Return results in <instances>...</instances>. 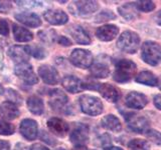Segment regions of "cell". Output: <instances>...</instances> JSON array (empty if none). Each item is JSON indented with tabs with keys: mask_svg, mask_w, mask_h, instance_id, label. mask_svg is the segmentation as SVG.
I'll return each instance as SVG.
<instances>
[{
	"mask_svg": "<svg viewBox=\"0 0 161 150\" xmlns=\"http://www.w3.org/2000/svg\"><path fill=\"white\" fill-rule=\"evenodd\" d=\"M69 103L68 96L60 89H53L49 92L48 104L54 111L67 113V105Z\"/></svg>",
	"mask_w": 161,
	"mask_h": 150,
	"instance_id": "ba28073f",
	"label": "cell"
},
{
	"mask_svg": "<svg viewBox=\"0 0 161 150\" xmlns=\"http://www.w3.org/2000/svg\"><path fill=\"white\" fill-rule=\"evenodd\" d=\"M15 132V126L11 123H8L4 120H0V135L8 136Z\"/></svg>",
	"mask_w": 161,
	"mask_h": 150,
	"instance_id": "1f68e13d",
	"label": "cell"
},
{
	"mask_svg": "<svg viewBox=\"0 0 161 150\" xmlns=\"http://www.w3.org/2000/svg\"><path fill=\"white\" fill-rule=\"evenodd\" d=\"M148 103V99L144 94L136 92V91H131L125 98V104L126 106L131 108V109H142L144 108Z\"/></svg>",
	"mask_w": 161,
	"mask_h": 150,
	"instance_id": "2e32d148",
	"label": "cell"
},
{
	"mask_svg": "<svg viewBox=\"0 0 161 150\" xmlns=\"http://www.w3.org/2000/svg\"><path fill=\"white\" fill-rule=\"evenodd\" d=\"M12 9V4L10 1H0V13L7 14Z\"/></svg>",
	"mask_w": 161,
	"mask_h": 150,
	"instance_id": "74e56055",
	"label": "cell"
},
{
	"mask_svg": "<svg viewBox=\"0 0 161 150\" xmlns=\"http://www.w3.org/2000/svg\"><path fill=\"white\" fill-rule=\"evenodd\" d=\"M27 108L30 112L34 115H42L44 111V104L42 98L38 96H30L27 99Z\"/></svg>",
	"mask_w": 161,
	"mask_h": 150,
	"instance_id": "484cf974",
	"label": "cell"
},
{
	"mask_svg": "<svg viewBox=\"0 0 161 150\" xmlns=\"http://www.w3.org/2000/svg\"><path fill=\"white\" fill-rule=\"evenodd\" d=\"M6 96L9 100H11V102L13 101V103L16 101H18V103H21V96L17 93V91H15V90H13L11 88H9L7 90Z\"/></svg>",
	"mask_w": 161,
	"mask_h": 150,
	"instance_id": "d590c367",
	"label": "cell"
},
{
	"mask_svg": "<svg viewBox=\"0 0 161 150\" xmlns=\"http://www.w3.org/2000/svg\"><path fill=\"white\" fill-rule=\"evenodd\" d=\"M8 55L14 62L17 64L26 63L31 53H30V46H21V45H14L8 49Z\"/></svg>",
	"mask_w": 161,
	"mask_h": 150,
	"instance_id": "7c38bea8",
	"label": "cell"
},
{
	"mask_svg": "<svg viewBox=\"0 0 161 150\" xmlns=\"http://www.w3.org/2000/svg\"><path fill=\"white\" fill-rule=\"evenodd\" d=\"M134 5L138 11L142 12H150L155 9V3L153 1H137Z\"/></svg>",
	"mask_w": 161,
	"mask_h": 150,
	"instance_id": "4dcf8cb0",
	"label": "cell"
},
{
	"mask_svg": "<svg viewBox=\"0 0 161 150\" xmlns=\"http://www.w3.org/2000/svg\"><path fill=\"white\" fill-rule=\"evenodd\" d=\"M136 82L148 85V86H157L158 79L151 71H142L140 72L135 78Z\"/></svg>",
	"mask_w": 161,
	"mask_h": 150,
	"instance_id": "4316f807",
	"label": "cell"
},
{
	"mask_svg": "<svg viewBox=\"0 0 161 150\" xmlns=\"http://www.w3.org/2000/svg\"><path fill=\"white\" fill-rule=\"evenodd\" d=\"M72 150H88L85 145H75Z\"/></svg>",
	"mask_w": 161,
	"mask_h": 150,
	"instance_id": "7dc6e473",
	"label": "cell"
},
{
	"mask_svg": "<svg viewBox=\"0 0 161 150\" xmlns=\"http://www.w3.org/2000/svg\"><path fill=\"white\" fill-rule=\"evenodd\" d=\"M158 86H159V89L161 90V77H160L159 81H158Z\"/></svg>",
	"mask_w": 161,
	"mask_h": 150,
	"instance_id": "f907efd6",
	"label": "cell"
},
{
	"mask_svg": "<svg viewBox=\"0 0 161 150\" xmlns=\"http://www.w3.org/2000/svg\"><path fill=\"white\" fill-rule=\"evenodd\" d=\"M30 150H49L47 147L43 146L42 144H39V143H35L33 145L30 146Z\"/></svg>",
	"mask_w": 161,
	"mask_h": 150,
	"instance_id": "ee69618b",
	"label": "cell"
},
{
	"mask_svg": "<svg viewBox=\"0 0 161 150\" xmlns=\"http://www.w3.org/2000/svg\"><path fill=\"white\" fill-rule=\"evenodd\" d=\"M15 75L27 85H34L38 82V78L35 75L32 66L29 63L17 64L14 68Z\"/></svg>",
	"mask_w": 161,
	"mask_h": 150,
	"instance_id": "8992f818",
	"label": "cell"
},
{
	"mask_svg": "<svg viewBox=\"0 0 161 150\" xmlns=\"http://www.w3.org/2000/svg\"><path fill=\"white\" fill-rule=\"evenodd\" d=\"M0 150H10V143L0 139Z\"/></svg>",
	"mask_w": 161,
	"mask_h": 150,
	"instance_id": "7bdbcfd3",
	"label": "cell"
},
{
	"mask_svg": "<svg viewBox=\"0 0 161 150\" xmlns=\"http://www.w3.org/2000/svg\"><path fill=\"white\" fill-rule=\"evenodd\" d=\"M38 38L47 44H53L57 40V32L53 29H44L38 31Z\"/></svg>",
	"mask_w": 161,
	"mask_h": 150,
	"instance_id": "f1b7e54d",
	"label": "cell"
},
{
	"mask_svg": "<svg viewBox=\"0 0 161 150\" xmlns=\"http://www.w3.org/2000/svg\"><path fill=\"white\" fill-rule=\"evenodd\" d=\"M55 150H65V149H64V148H57Z\"/></svg>",
	"mask_w": 161,
	"mask_h": 150,
	"instance_id": "816d5d0a",
	"label": "cell"
},
{
	"mask_svg": "<svg viewBox=\"0 0 161 150\" xmlns=\"http://www.w3.org/2000/svg\"><path fill=\"white\" fill-rule=\"evenodd\" d=\"M118 11L121 16H123L126 20H134L138 17V10L136 9L134 3H127L118 8Z\"/></svg>",
	"mask_w": 161,
	"mask_h": 150,
	"instance_id": "83f0119b",
	"label": "cell"
},
{
	"mask_svg": "<svg viewBox=\"0 0 161 150\" xmlns=\"http://www.w3.org/2000/svg\"><path fill=\"white\" fill-rule=\"evenodd\" d=\"M69 32L75 39V41L80 44L89 45L92 41L89 33L86 31L85 28L80 26V25H72L69 29Z\"/></svg>",
	"mask_w": 161,
	"mask_h": 150,
	"instance_id": "603a6c76",
	"label": "cell"
},
{
	"mask_svg": "<svg viewBox=\"0 0 161 150\" xmlns=\"http://www.w3.org/2000/svg\"><path fill=\"white\" fill-rule=\"evenodd\" d=\"M16 3L19 5V6L29 7V8L42 6V2H37V1H16Z\"/></svg>",
	"mask_w": 161,
	"mask_h": 150,
	"instance_id": "f35d334b",
	"label": "cell"
},
{
	"mask_svg": "<svg viewBox=\"0 0 161 150\" xmlns=\"http://www.w3.org/2000/svg\"><path fill=\"white\" fill-rule=\"evenodd\" d=\"M43 18L52 25H64L69 21V16L62 9H49L43 13Z\"/></svg>",
	"mask_w": 161,
	"mask_h": 150,
	"instance_id": "e0dca14e",
	"label": "cell"
},
{
	"mask_svg": "<svg viewBox=\"0 0 161 150\" xmlns=\"http://www.w3.org/2000/svg\"><path fill=\"white\" fill-rule=\"evenodd\" d=\"M126 121L128 123V127L134 132L143 133L148 130L149 120L143 115H138L136 113H129L125 116Z\"/></svg>",
	"mask_w": 161,
	"mask_h": 150,
	"instance_id": "30bf717a",
	"label": "cell"
},
{
	"mask_svg": "<svg viewBox=\"0 0 161 150\" xmlns=\"http://www.w3.org/2000/svg\"><path fill=\"white\" fill-rule=\"evenodd\" d=\"M19 109L11 101H4L0 105V117L5 120H14L19 116Z\"/></svg>",
	"mask_w": 161,
	"mask_h": 150,
	"instance_id": "44dd1931",
	"label": "cell"
},
{
	"mask_svg": "<svg viewBox=\"0 0 161 150\" xmlns=\"http://www.w3.org/2000/svg\"><path fill=\"white\" fill-rule=\"evenodd\" d=\"M14 17L18 22L22 23L25 26H28V27L35 28L42 25L40 17L37 14L32 13V12H20V13L15 14Z\"/></svg>",
	"mask_w": 161,
	"mask_h": 150,
	"instance_id": "ffe728a7",
	"label": "cell"
},
{
	"mask_svg": "<svg viewBox=\"0 0 161 150\" xmlns=\"http://www.w3.org/2000/svg\"><path fill=\"white\" fill-rule=\"evenodd\" d=\"M98 91L106 100H108L109 102L115 103L120 99L119 89L109 83H101Z\"/></svg>",
	"mask_w": 161,
	"mask_h": 150,
	"instance_id": "7402d4cb",
	"label": "cell"
},
{
	"mask_svg": "<svg viewBox=\"0 0 161 150\" xmlns=\"http://www.w3.org/2000/svg\"><path fill=\"white\" fill-rule=\"evenodd\" d=\"M101 124H102V126L105 129L110 130V131H113V132H120L121 130H122L121 121L117 116H115L113 114H109L107 116L103 117Z\"/></svg>",
	"mask_w": 161,
	"mask_h": 150,
	"instance_id": "cb8c5ba5",
	"label": "cell"
},
{
	"mask_svg": "<svg viewBox=\"0 0 161 150\" xmlns=\"http://www.w3.org/2000/svg\"><path fill=\"white\" fill-rule=\"evenodd\" d=\"M13 36L18 42H28L33 39V34L28 29L17 24H13Z\"/></svg>",
	"mask_w": 161,
	"mask_h": 150,
	"instance_id": "d4e9b609",
	"label": "cell"
},
{
	"mask_svg": "<svg viewBox=\"0 0 161 150\" xmlns=\"http://www.w3.org/2000/svg\"><path fill=\"white\" fill-rule=\"evenodd\" d=\"M4 93V88H3V86L1 84H0V95H2Z\"/></svg>",
	"mask_w": 161,
	"mask_h": 150,
	"instance_id": "681fc988",
	"label": "cell"
},
{
	"mask_svg": "<svg viewBox=\"0 0 161 150\" xmlns=\"http://www.w3.org/2000/svg\"><path fill=\"white\" fill-rule=\"evenodd\" d=\"M19 131L26 140H29V141L34 140L37 137V133H38L37 122L30 118L23 119L22 121L20 122Z\"/></svg>",
	"mask_w": 161,
	"mask_h": 150,
	"instance_id": "4fadbf2b",
	"label": "cell"
},
{
	"mask_svg": "<svg viewBox=\"0 0 161 150\" xmlns=\"http://www.w3.org/2000/svg\"><path fill=\"white\" fill-rule=\"evenodd\" d=\"M155 22L161 25V10L157 12V14L155 15Z\"/></svg>",
	"mask_w": 161,
	"mask_h": 150,
	"instance_id": "bcb514c9",
	"label": "cell"
},
{
	"mask_svg": "<svg viewBox=\"0 0 161 150\" xmlns=\"http://www.w3.org/2000/svg\"><path fill=\"white\" fill-rule=\"evenodd\" d=\"M116 18V15L111 11V10H103L102 12H100L95 18L96 22H105V21H109V20H112Z\"/></svg>",
	"mask_w": 161,
	"mask_h": 150,
	"instance_id": "d6a6232c",
	"label": "cell"
},
{
	"mask_svg": "<svg viewBox=\"0 0 161 150\" xmlns=\"http://www.w3.org/2000/svg\"><path fill=\"white\" fill-rule=\"evenodd\" d=\"M40 139H42V141H44L45 143H47V144H50V145L55 144L54 139L52 136H50V135L47 132L43 131V130L42 131V133H40Z\"/></svg>",
	"mask_w": 161,
	"mask_h": 150,
	"instance_id": "ab89813d",
	"label": "cell"
},
{
	"mask_svg": "<svg viewBox=\"0 0 161 150\" xmlns=\"http://www.w3.org/2000/svg\"><path fill=\"white\" fill-rule=\"evenodd\" d=\"M30 53L33 57L37 58V59H42L47 56V52H45V50L40 47V46H37V45H35V46H30Z\"/></svg>",
	"mask_w": 161,
	"mask_h": 150,
	"instance_id": "e575fe53",
	"label": "cell"
},
{
	"mask_svg": "<svg viewBox=\"0 0 161 150\" xmlns=\"http://www.w3.org/2000/svg\"><path fill=\"white\" fill-rule=\"evenodd\" d=\"M129 150H150V144L143 139H133L128 143Z\"/></svg>",
	"mask_w": 161,
	"mask_h": 150,
	"instance_id": "f546056e",
	"label": "cell"
},
{
	"mask_svg": "<svg viewBox=\"0 0 161 150\" xmlns=\"http://www.w3.org/2000/svg\"><path fill=\"white\" fill-rule=\"evenodd\" d=\"M119 33V28L114 24H106L96 30V36L101 41H111Z\"/></svg>",
	"mask_w": 161,
	"mask_h": 150,
	"instance_id": "d6986e66",
	"label": "cell"
},
{
	"mask_svg": "<svg viewBox=\"0 0 161 150\" xmlns=\"http://www.w3.org/2000/svg\"><path fill=\"white\" fill-rule=\"evenodd\" d=\"M58 44H60L62 46H70L72 45V41L65 36H59L58 39Z\"/></svg>",
	"mask_w": 161,
	"mask_h": 150,
	"instance_id": "60d3db41",
	"label": "cell"
},
{
	"mask_svg": "<svg viewBox=\"0 0 161 150\" xmlns=\"http://www.w3.org/2000/svg\"><path fill=\"white\" fill-rule=\"evenodd\" d=\"M69 139L75 145H85L89 140V126L84 123L75 124L70 132Z\"/></svg>",
	"mask_w": 161,
	"mask_h": 150,
	"instance_id": "8fae6325",
	"label": "cell"
},
{
	"mask_svg": "<svg viewBox=\"0 0 161 150\" xmlns=\"http://www.w3.org/2000/svg\"><path fill=\"white\" fill-rule=\"evenodd\" d=\"M38 74L42 81L49 85H55L59 81V75L58 70L48 64H43L38 67Z\"/></svg>",
	"mask_w": 161,
	"mask_h": 150,
	"instance_id": "5bb4252c",
	"label": "cell"
},
{
	"mask_svg": "<svg viewBox=\"0 0 161 150\" xmlns=\"http://www.w3.org/2000/svg\"><path fill=\"white\" fill-rule=\"evenodd\" d=\"M100 139H101L100 141H101V143H102V146L103 147L106 148V147H109L110 146V144H111V138H110L109 135L105 134Z\"/></svg>",
	"mask_w": 161,
	"mask_h": 150,
	"instance_id": "b9f144b4",
	"label": "cell"
},
{
	"mask_svg": "<svg viewBox=\"0 0 161 150\" xmlns=\"http://www.w3.org/2000/svg\"><path fill=\"white\" fill-rule=\"evenodd\" d=\"M140 44V38L137 33L133 31H124L117 41V46L120 50L130 54H133L138 50Z\"/></svg>",
	"mask_w": 161,
	"mask_h": 150,
	"instance_id": "277c9868",
	"label": "cell"
},
{
	"mask_svg": "<svg viewBox=\"0 0 161 150\" xmlns=\"http://www.w3.org/2000/svg\"><path fill=\"white\" fill-rule=\"evenodd\" d=\"M99 9L96 1H75L69 5V11L77 16H89Z\"/></svg>",
	"mask_w": 161,
	"mask_h": 150,
	"instance_id": "52a82bcc",
	"label": "cell"
},
{
	"mask_svg": "<svg viewBox=\"0 0 161 150\" xmlns=\"http://www.w3.org/2000/svg\"><path fill=\"white\" fill-rule=\"evenodd\" d=\"M79 103L80 110L90 116H97L103 112V103L102 101L93 95L84 94L79 98Z\"/></svg>",
	"mask_w": 161,
	"mask_h": 150,
	"instance_id": "3957f363",
	"label": "cell"
},
{
	"mask_svg": "<svg viewBox=\"0 0 161 150\" xmlns=\"http://www.w3.org/2000/svg\"><path fill=\"white\" fill-rule=\"evenodd\" d=\"M145 135L149 140H151L153 143L161 145V133L157 130L153 129H148L147 131H145Z\"/></svg>",
	"mask_w": 161,
	"mask_h": 150,
	"instance_id": "836d02e7",
	"label": "cell"
},
{
	"mask_svg": "<svg viewBox=\"0 0 161 150\" xmlns=\"http://www.w3.org/2000/svg\"><path fill=\"white\" fill-rule=\"evenodd\" d=\"M0 34L3 36H7L9 34V24L6 19L0 18Z\"/></svg>",
	"mask_w": 161,
	"mask_h": 150,
	"instance_id": "8d00e7d4",
	"label": "cell"
},
{
	"mask_svg": "<svg viewBox=\"0 0 161 150\" xmlns=\"http://www.w3.org/2000/svg\"><path fill=\"white\" fill-rule=\"evenodd\" d=\"M141 57L145 63L156 66L161 62V46L154 41L144 42L141 47Z\"/></svg>",
	"mask_w": 161,
	"mask_h": 150,
	"instance_id": "7a4b0ae2",
	"label": "cell"
},
{
	"mask_svg": "<svg viewBox=\"0 0 161 150\" xmlns=\"http://www.w3.org/2000/svg\"><path fill=\"white\" fill-rule=\"evenodd\" d=\"M154 105L156 106V108L161 110V94L156 95L154 97Z\"/></svg>",
	"mask_w": 161,
	"mask_h": 150,
	"instance_id": "f6af8a7d",
	"label": "cell"
},
{
	"mask_svg": "<svg viewBox=\"0 0 161 150\" xmlns=\"http://www.w3.org/2000/svg\"><path fill=\"white\" fill-rule=\"evenodd\" d=\"M69 60L75 66L82 68V69L91 67L94 62L92 53H91L89 50L80 49V48H77L73 50L72 53H70Z\"/></svg>",
	"mask_w": 161,
	"mask_h": 150,
	"instance_id": "5b68a950",
	"label": "cell"
},
{
	"mask_svg": "<svg viewBox=\"0 0 161 150\" xmlns=\"http://www.w3.org/2000/svg\"><path fill=\"white\" fill-rule=\"evenodd\" d=\"M136 70L137 66L133 61L128 59H121L115 64L113 78L116 82L119 83L129 82L136 74Z\"/></svg>",
	"mask_w": 161,
	"mask_h": 150,
	"instance_id": "6da1fadb",
	"label": "cell"
},
{
	"mask_svg": "<svg viewBox=\"0 0 161 150\" xmlns=\"http://www.w3.org/2000/svg\"><path fill=\"white\" fill-rule=\"evenodd\" d=\"M47 128L53 134L58 137H64L69 132V124L64 119L58 117H52L47 120Z\"/></svg>",
	"mask_w": 161,
	"mask_h": 150,
	"instance_id": "9a60e30c",
	"label": "cell"
},
{
	"mask_svg": "<svg viewBox=\"0 0 161 150\" xmlns=\"http://www.w3.org/2000/svg\"><path fill=\"white\" fill-rule=\"evenodd\" d=\"M105 150H123V149L120 147H116V146H109V147H106Z\"/></svg>",
	"mask_w": 161,
	"mask_h": 150,
	"instance_id": "c3c4849f",
	"label": "cell"
},
{
	"mask_svg": "<svg viewBox=\"0 0 161 150\" xmlns=\"http://www.w3.org/2000/svg\"><path fill=\"white\" fill-rule=\"evenodd\" d=\"M104 56H98L90 67V72L93 78L103 79L109 76L111 72L110 63L108 58H103Z\"/></svg>",
	"mask_w": 161,
	"mask_h": 150,
	"instance_id": "9c48e42d",
	"label": "cell"
},
{
	"mask_svg": "<svg viewBox=\"0 0 161 150\" xmlns=\"http://www.w3.org/2000/svg\"><path fill=\"white\" fill-rule=\"evenodd\" d=\"M62 84L64 89L70 93H79L85 89L83 80L74 75H65L62 80Z\"/></svg>",
	"mask_w": 161,
	"mask_h": 150,
	"instance_id": "ac0fdd59",
	"label": "cell"
}]
</instances>
